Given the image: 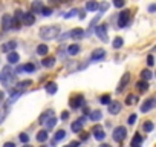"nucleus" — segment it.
Returning <instances> with one entry per match:
<instances>
[{
	"label": "nucleus",
	"instance_id": "1",
	"mask_svg": "<svg viewBox=\"0 0 156 147\" xmlns=\"http://www.w3.org/2000/svg\"><path fill=\"white\" fill-rule=\"evenodd\" d=\"M14 78H16L14 70L9 67V64L5 66V67L2 69V72H0V81H2V84L6 86V88H9V86L14 83Z\"/></svg>",
	"mask_w": 156,
	"mask_h": 147
},
{
	"label": "nucleus",
	"instance_id": "2",
	"mask_svg": "<svg viewBox=\"0 0 156 147\" xmlns=\"http://www.w3.org/2000/svg\"><path fill=\"white\" fill-rule=\"evenodd\" d=\"M40 38L43 40H54L55 37H58L60 34V28L58 26H44L40 29Z\"/></svg>",
	"mask_w": 156,
	"mask_h": 147
},
{
	"label": "nucleus",
	"instance_id": "3",
	"mask_svg": "<svg viewBox=\"0 0 156 147\" xmlns=\"http://www.w3.org/2000/svg\"><path fill=\"white\" fill-rule=\"evenodd\" d=\"M113 139L116 141V142H121V141H124L126 139V136H127V130H126V127L124 126H118V127H115L113 129Z\"/></svg>",
	"mask_w": 156,
	"mask_h": 147
},
{
	"label": "nucleus",
	"instance_id": "4",
	"mask_svg": "<svg viewBox=\"0 0 156 147\" xmlns=\"http://www.w3.org/2000/svg\"><path fill=\"white\" fill-rule=\"evenodd\" d=\"M129 20H130V11H121L119 13V17H118V26L119 28H126L129 25Z\"/></svg>",
	"mask_w": 156,
	"mask_h": 147
},
{
	"label": "nucleus",
	"instance_id": "5",
	"mask_svg": "<svg viewBox=\"0 0 156 147\" xmlns=\"http://www.w3.org/2000/svg\"><path fill=\"white\" fill-rule=\"evenodd\" d=\"M95 32H97V35L100 37L101 41L106 43V41L109 40V35H107V25H98L97 29H95Z\"/></svg>",
	"mask_w": 156,
	"mask_h": 147
},
{
	"label": "nucleus",
	"instance_id": "6",
	"mask_svg": "<svg viewBox=\"0 0 156 147\" xmlns=\"http://www.w3.org/2000/svg\"><path fill=\"white\" fill-rule=\"evenodd\" d=\"M129 81H130V74L126 72L124 75L121 77V80H119V84H118V88H116V92H122V91L126 89V86L129 84Z\"/></svg>",
	"mask_w": 156,
	"mask_h": 147
},
{
	"label": "nucleus",
	"instance_id": "7",
	"mask_svg": "<svg viewBox=\"0 0 156 147\" xmlns=\"http://www.w3.org/2000/svg\"><path fill=\"white\" fill-rule=\"evenodd\" d=\"M2 29H3V31L12 29V17H11L9 14H5V16L2 17Z\"/></svg>",
	"mask_w": 156,
	"mask_h": 147
},
{
	"label": "nucleus",
	"instance_id": "8",
	"mask_svg": "<svg viewBox=\"0 0 156 147\" xmlns=\"http://www.w3.org/2000/svg\"><path fill=\"white\" fill-rule=\"evenodd\" d=\"M84 35H86V32L81 28H75L69 32V37L73 38V40H81V38H84Z\"/></svg>",
	"mask_w": 156,
	"mask_h": 147
},
{
	"label": "nucleus",
	"instance_id": "9",
	"mask_svg": "<svg viewBox=\"0 0 156 147\" xmlns=\"http://www.w3.org/2000/svg\"><path fill=\"white\" fill-rule=\"evenodd\" d=\"M153 106H154V98H147V100L141 104V112H142V113H147V112H150V110L153 109Z\"/></svg>",
	"mask_w": 156,
	"mask_h": 147
},
{
	"label": "nucleus",
	"instance_id": "10",
	"mask_svg": "<svg viewBox=\"0 0 156 147\" xmlns=\"http://www.w3.org/2000/svg\"><path fill=\"white\" fill-rule=\"evenodd\" d=\"M84 123H86V118H84V117L78 118V120H76L75 123H72V126H70L72 132H80V130H83V127H84Z\"/></svg>",
	"mask_w": 156,
	"mask_h": 147
},
{
	"label": "nucleus",
	"instance_id": "11",
	"mask_svg": "<svg viewBox=\"0 0 156 147\" xmlns=\"http://www.w3.org/2000/svg\"><path fill=\"white\" fill-rule=\"evenodd\" d=\"M69 104H70V107H72V109H78V107H81V106L84 104V98H83L81 95L73 97V98H70Z\"/></svg>",
	"mask_w": 156,
	"mask_h": 147
},
{
	"label": "nucleus",
	"instance_id": "12",
	"mask_svg": "<svg viewBox=\"0 0 156 147\" xmlns=\"http://www.w3.org/2000/svg\"><path fill=\"white\" fill-rule=\"evenodd\" d=\"M121 107H122V104L119 101H110V104H109V113L110 115H116V113H119Z\"/></svg>",
	"mask_w": 156,
	"mask_h": 147
},
{
	"label": "nucleus",
	"instance_id": "13",
	"mask_svg": "<svg viewBox=\"0 0 156 147\" xmlns=\"http://www.w3.org/2000/svg\"><path fill=\"white\" fill-rule=\"evenodd\" d=\"M22 22H23L26 26H31V25H34V22H35V16L31 14V13H23Z\"/></svg>",
	"mask_w": 156,
	"mask_h": 147
},
{
	"label": "nucleus",
	"instance_id": "14",
	"mask_svg": "<svg viewBox=\"0 0 156 147\" xmlns=\"http://www.w3.org/2000/svg\"><path fill=\"white\" fill-rule=\"evenodd\" d=\"M92 132H94V136H95L97 141H103V139L106 138V133H104V130L101 129V126H95Z\"/></svg>",
	"mask_w": 156,
	"mask_h": 147
},
{
	"label": "nucleus",
	"instance_id": "15",
	"mask_svg": "<svg viewBox=\"0 0 156 147\" xmlns=\"http://www.w3.org/2000/svg\"><path fill=\"white\" fill-rule=\"evenodd\" d=\"M90 57H92L94 61H100V60H103V58L106 57V51H104V49H95Z\"/></svg>",
	"mask_w": 156,
	"mask_h": 147
},
{
	"label": "nucleus",
	"instance_id": "16",
	"mask_svg": "<svg viewBox=\"0 0 156 147\" xmlns=\"http://www.w3.org/2000/svg\"><path fill=\"white\" fill-rule=\"evenodd\" d=\"M6 60H8V63H9V64H17V63H19V60H20V55H19L17 52H14V51H12V52H9V54H8Z\"/></svg>",
	"mask_w": 156,
	"mask_h": 147
},
{
	"label": "nucleus",
	"instance_id": "17",
	"mask_svg": "<svg viewBox=\"0 0 156 147\" xmlns=\"http://www.w3.org/2000/svg\"><path fill=\"white\" fill-rule=\"evenodd\" d=\"M44 89H46V92H48L49 95H54V94L58 91V86H57V83H54V81H49V83H46Z\"/></svg>",
	"mask_w": 156,
	"mask_h": 147
},
{
	"label": "nucleus",
	"instance_id": "18",
	"mask_svg": "<svg viewBox=\"0 0 156 147\" xmlns=\"http://www.w3.org/2000/svg\"><path fill=\"white\" fill-rule=\"evenodd\" d=\"M16 46H17V43L14 41V40H11V41H8V43H5V45H2V51H5V52H12V49H16Z\"/></svg>",
	"mask_w": 156,
	"mask_h": 147
},
{
	"label": "nucleus",
	"instance_id": "19",
	"mask_svg": "<svg viewBox=\"0 0 156 147\" xmlns=\"http://www.w3.org/2000/svg\"><path fill=\"white\" fill-rule=\"evenodd\" d=\"M41 64H43V67H52L55 64V58L54 57H44Z\"/></svg>",
	"mask_w": 156,
	"mask_h": 147
},
{
	"label": "nucleus",
	"instance_id": "20",
	"mask_svg": "<svg viewBox=\"0 0 156 147\" xmlns=\"http://www.w3.org/2000/svg\"><path fill=\"white\" fill-rule=\"evenodd\" d=\"M55 124H57V118H55V117H51L49 120H46V121H44V126H46V129H44V130L48 132L49 129H54V127H55Z\"/></svg>",
	"mask_w": 156,
	"mask_h": 147
},
{
	"label": "nucleus",
	"instance_id": "21",
	"mask_svg": "<svg viewBox=\"0 0 156 147\" xmlns=\"http://www.w3.org/2000/svg\"><path fill=\"white\" fill-rule=\"evenodd\" d=\"M43 6H44V5H43L41 2H34V3L31 5V8H32V13H34V14H35V13H41ZM32 13H31V14H32Z\"/></svg>",
	"mask_w": 156,
	"mask_h": 147
},
{
	"label": "nucleus",
	"instance_id": "22",
	"mask_svg": "<svg viewBox=\"0 0 156 147\" xmlns=\"http://www.w3.org/2000/svg\"><path fill=\"white\" fill-rule=\"evenodd\" d=\"M89 117H90L92 121H100L103 118V113H101V110H92Z\"/></svg>",
	"mask_w": 156,
	"mask_h": 147
},
{
	"label": "nucleus",
	"instance_id": "23",
	"mask_svg": "<svg viewBox=\"0 0 156 147\" xmlns=\"http://www.w3.org/2000/svg\"><path fill=\"white\" fill-rule=\"evenodd\" d=\"M48 52H49L48 45H38V46H37V54H38V55H46Z\"/></svg>",
	"mask_w": 156,
	"mask_h": 147
},
{
	"label": "nucleus",
	"instance_id": "24",
	"mask_svg": "<svg viewBox=\"0 0 156 147\" xmlns=\"http://www.w3.org/2000/svg\"><path fill=\"white\" fill-rule=\"evenodd\" d=\"M136 88L139 92H147L148 91V83L147 81H138L136 83Z\"/></svg>",
	"mask_w": 156,
	"mask_h": 147
},
{
	"label": "nucleus",
	"instance_id": "25",
	"mask_svg": "<svg viewBox=\"0 0 156 147\" xmlns=\"http://www.w3.org/2000/svg\"><path fill=\"white\" fill-rule=\"evenodd\" d=\"M78 52H80V46H78V45H70L67 48V54L69 55H76Z\"/></svg>",
	"mask_w": 156,
	"mask_h": 147
},
{
	"label": "nucleus",
	"instance_id": "26",
	"mask_svg": "<svg viewBox=\"0 0 156 147\" xmlns=\"http://www.w3.org/2000/svg\"><path fill=\"white\" fill-rule=\"evenodd\" d=\"M142 135H135L133 139H132V147H139V144L142 142Z\"/></svg>",
	"mask_w": 156,
	"mask_h": 147
},
{
	"label": "nucleus",
	"instance_id": "27",
	"mask_svg": "<svg viewBox=\"0 0 156 147\" xmlns=\"http://www.w3.org/2000/svg\"><path fill=\"white\" fill-rule=\"evenodd\" d=\"M51 117H54V112H52V110H46V112L40 117V123H41V124H44V121H46V120H49Z\"/></svg>",
	"mask_w": 156,
	"mask_h": 147
},
{
	"label": "nucleus",
	"instance_id": "28",
	"mask_svg": "<svg viewBox=\"0 0 156 147\" xmlns=\"http://www.w3.org/2000/svg\"><path fill=\"white\" fill-rule=\"evenodd\" d=\"M46 139H48V132H46V130H40V132L37 133V141L44 142Z\"/></svg>",
	"mask_w": 156,
	"mask_h": 147
},
{
	"label": "nucleus",
	"instance_id": "29",
	"mask_svg": "<svg viewBox=\"0 0 156 147\" xmlns=\"http://www.w3.org/2000/svg\"><path fill=\"white\" fill-rule=\"evenodd\" d=\"M136 103H138L136 95H129V97L126 98V104H127V106H133V104H136Z\"/></svg>",
	"mask_w": 156,
	"mask_h": 147
},
{
	"label": "nucleus",
	"instance_id": "30",
	"mask_svg": "<svg viewBox=\"0 0 156 147\" xmlns=\"http://www.w3.org/2000/svg\"><path fill=\"white\" fill-rule=\"evenodd\" d=\"M154 129V124L151 123V121H145L144 124H142V130L144 132H151Z\"/></svg>",
	"mask_w": 156,
	"mask_h": 147
},
{
	"label": "nucleus",
	"instance_id": "31",
	"mask_svg": "<svg viewBox=\"0 0 156 147\" xmlns=\"http://www.w3.org/2000/svg\"><path fill=\"white\" fill-rule=\"evenodd\" d=\"M86 9L87 11H97L98 9V3L97 2H87L86 3Z\"/></svg>",
	"mask_w": 156,
	"mask_h": 147
},
{
	"label": "nucleus",
	"instance_id": "32",
	"mask_svg": "<svg viewBox=\"0 0 156 147\" xmlns=\"http://www.w3.org/2000/svg\"><path fill=\"white\" fill-rule=\"evenodd\" d=\"M122 45H124V40H122L121 37H116V38L113 40V48H115V49H119Z\"/></svg>",
	"mask_w": 156,
	"mask_h": 147
},
{
	"label": "nucleus",
	"instance_id": "33",
	"mask_svg": "<svg viewBox=\"0 0 156 147\" xmlns=\"http://www.w3.org/2000/svg\"><path fill=\"white\" fill-rule=\"evenodd\" d=\"M31 84H32L31 80H23V81L17 83V89H23V88H28V86H31Z\"/></svg>",
	"mask_w": 156,
	"mask_h": 147
},
{
	"label": "nucleus",
	"instance_id": "34",
	"mask_svg": "<svg viewBox=\"0 0 156 147\" xmlns=\"http://www.w3.org/2000/svg\"><path fill=\"white\" fill-rule=\"evenodd\" d=\"M141 77H142V80H150L151 77H153V74H151V70H142L141 72Z\"/></svg>",
	"mask_w": 156,
	"mask_h": 147
},
{
	"label": "nucleus",
	"instance_id": "35",
	"mask_svg": "<svg viewBox=\"0 0 156 147\" xmlns=\"http://www.w3.org/2000/svg\"><path fill=\"white\" fill-rule=\"evenodd\" d=\"M22 69H23V70H26V72H34V70H35V66H34L32 63H28V64L22 66Z\"/></svg>",
	"mask_w": 156,
	"mask_h": 147
},
{
	"label": "nucleus",
	"instance_id": "36",
	"mask_svg": "<svg viewBox=\"0 0 156 147\" xmlns=\"http://www.w3.org/2000/svg\"><path fill=\"white\" fill-rule=\"evenodd\" d=\"M64 136H66V132L64 130H58L55 133V141H61V139H64Z\"/></svg>",
	"mask_w": 156,
	"mask_h": 147
},
{
	"label": "nucleus",
	"instance_id": "37",
	"mask_svg": "<svg viewBox=\"0 0 156 147\" xmlns=\"http://www.w3.org/2000/svg\"><path fill=\"white\" fill-rule=\"evenodd\" d=\"M98 9H100L101 13H106V11L109 9V3H107V2H103L101 5H98Z\"/></svg>",
	"mask_w": 156,
	"mask_h": 147
},
{
	"label": "nucleus",
	"instance_id": "38",
	"mask_svg": "<svg viewBox=\"0 0 156 147\" xmlns=\"http://www.w3.org/2000/svg\"><path fill=\"white\" fill-rule=\"evenodd\" d=\"M100 101H101V104H110L112 100H110V95H103Z\"/></svg>",
	"mask_w": 156,
	"mask_h": 147
},
{
	"label": "nucleus",
	"instance_id": "39",
	"mask_svg": "<svg viewBox=\"0 0 156 147\" xmlns=\"http://www.w3.org/2000/svg\"><path fill=\"white\" fill-rule=\"evenodd\" d=\"M41 14H43L44 17H49V16L52 14V9H51V8H46V6H43V9H41Z\"/></svg>",
	"mask_w": 156,
	"mask_h": 147
},
{
	"label": "nucleus",
	"instance_id": "40",
	"mask_svg": "<svg viewBox=\"0 0 156 147\" xmlns=\"http://www.w3.org/2000/svg\"><path fill=\"white\" fill-rule=\"evenodd\" d=\"M76 13H78V9H72V11H69L67 14H64V19H72V17L76 16Z\"/></svg>",
	"mask_w": 156,
	"mask_h": 147
},
{
	"label": "nucleus",
	"instance_id": "41",
	"mask_svg": "<svg viewBox=\"0 0 156 147\" xmlns=\"http://www.w3.org/2000/svg\"><path fill=\"white\" fill-rule=\"evenodd\" d=\"M113 5H115L116 8H122V6L126 5V2H124V0H115V2H113Z\"/></svg>",
	"mask_w": 156,
	"mask_h": 147
},
{
	"label": "nucleus",
	"instance_id": "42",
	"mask_svg": "<svg viewBox=\"0 0 156 147\" xmlns=\"http://www.w3.org/2000/svg\"><path fill=\"white\" fill-rule=\"evenodd\" d=\"M20 95H22V91H17V92H14V94L11 95V103H12V101H16V100H17Z\"/></svg>",
	"mask_w": 156,
	"mask_h": 147
},
{
	"label": "nucleus",
	"instance_id": "43",
	"mask_svg": "<svg viewBox=\"0 0 156 147\" xmlns=\"http://www.w3.org/2000/svg\"><path fill=\"white\" fill-rule=\"evenodd\" d=\"M20 141L25 142V144H28V142H29V136H28L26 133H22V135H20Z\"/></svg>",
	"mask_w": 156,
	"mask_h": 147
},
{
	"label": "nucleus",
	"instance_id": "44",
	"mask_svg": "<svg viewBox=\"0 0 156 147\" xmlns=\"http://www.w3.org/2000/svg\"><path fill=\"white\" fill-rule=\"evenodd\" d=\"M135 121H136V115H135V113H132V115L129 117V121H127V123H129L130 126H133V124H135Z\"/></svg>",
	"mask_w": 156,
	"mask_h": 147
},
{
	"label": "nucleus",
	"instance_id": "45",
	"mask_svg": "<svg viewBox=\"0 0 156 147\" xmlns=\"http://www.w3.org/2000/svg\"><path fill=\"white\" fill-rule=\"evenodd\" d=\"M153 63H154L153 55H148V57H147V64H148V66H153Z\"/></svg>",
	"mask_w": 156,
	"mask_h": 147
},
{
	"label": "nucleus",
	"instance_id": "46",
	"mask_svg": "<svg viewBox=\"0 0 156 147\" xmlns=\"http://www.w3.org/2000/svg\"><path fill=\"white\" fill-rule=\"evenodd\" d=\"M78 145H80V142H78V141H72L70 144H67V145H64V147H78Z\"/></svg>",
	"mask_w": 156,
	"mask_h": 147
},
{
	"label": "nucleus",
	"instance_id": "47",
	"mask_svg": "<svg viewBox=\"0 0 156 147\" xmlns=\"http://www.w3.org/2000/svg\"><path fill=\"white\" fill-rule=\"evenodd\" d=\"M69 118V112H63L61 113V120H67Z\"/></svg>",
	"mask_w": 156,
	"mask_h": 147
},
{
	"label": "nucleus",
	"instance_id": "48",
	"mask_svg": "<svg viewBox=\"0 0 156 147\" xmlns=\"http://www.w3.org/2000/svg\"><path fill=\"white\" fill-rule=\"evenodd\" d=\"M154 9H156V5H150V6H148V11H150V13H154Z\"/></svg>",
	"mask_w": 156,
	"mask_h": 147
},
{
	"label": "nucleus",
	"instance_id": "49",
	"mask_svg": "<svg viewBox=\"0 0 156 147\" xmlns=\"http://www.w3.org/2000/svg\"><path fill=\"white\" fill-rule=\"evenodd\" d=\"M3 147H16V144H14V142H5Z\"/></svg>",
	"mask_w": 156,
	"mask_h": 147
},
{
	"label": "nucleus",
	"instance_id": "50",
	"mask_svg": "<svg viewBox=\"0 0 156 147\" xmlns=\"http://www.w3.org/2000/svg\"><path fill=\"white\" fill-rule=\"evenodd\" d=\"M81 139H84V141H86V139H87V133H83V135H81Z\"/></svg>",
	"mask_w": 156,
	"mask_h": 147
},
{
	"label": "nucleus",
	"instance_id": "51",
	"mask_svg": "<svg viewBox=\"0 0 156 147\" xmlns=\"http://www.w3.org/2000/svg\"><path fill=\"white\" fill-rule=\"evenodd\" d=\"M101 147H110V145H107V144H104V145H101Z\"/></svg>",
	"mask_w": 156,
	"mask_h": 147
},
{
	"label": "nucleus",
	"instance_id": "52",
	"mask_svg": "<svg viewBox=\"0 0 156 147\" xmlns=\"http://www.w3.org/2000/svg\"><path fill=\"white\" fill-rule=\"evenodd\" d=\"M3 97V92H0V98H2Z\"/></svg>",
	"mask_w": 156,
	"mask_h": 147
},
{
	"label": "nucleus",
	"instance_id": "53",
	"mask_svg": "<svg viewBox=\"0 0 156 147\" xmlns=\"http://www.w3.org/2000/svg\"><path fill=\"white\" fill-rule=\"evenodd\" d=\"M23 147H32V145H28V144H26V145H23Z\"/></svg>",
	"mask_w": 156,
	"mask_h": 147
}]
</instances>
